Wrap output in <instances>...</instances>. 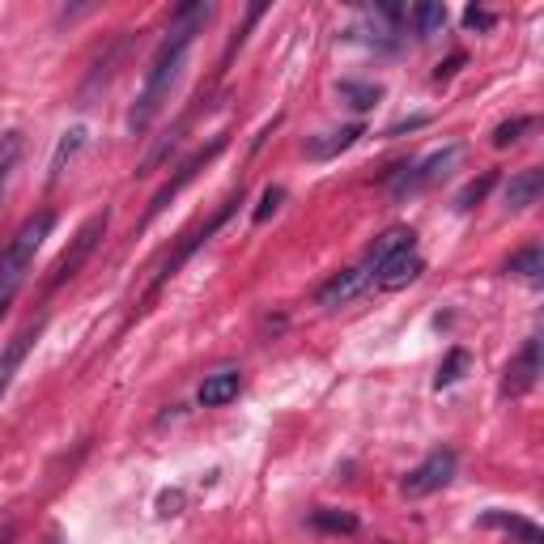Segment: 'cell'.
I'll list each match as a JSON object with an SVG mask.
<instances>
[{
    "mask_svg": "<svg viewBox=\"0 0 544 544\" xmlns=\"http://www.w3.org/2000/svg\"><path fill=\"white\" fill-rule=\"evenodd\" d=\"M221 149H226V136H213V141H209V145H204V149H196V153H192V158H187V162H183V166L175 170V179H170V183H162V187H158V196H153V200H149V213H145V221H149V217H158V213L166 209V204H170V200H175V196L183 192V187H187V183H192V179L200 175V166H209V162L217 158V153H221Z\"/></svg>",
    "mask_w": 544,
    "mask_h": 544,
    "instance_id": "52a82bcc",
    "label": "cell"
},
{
    "mask_svg": "<svg viewBox=\"0 0 544 544\" xmlns=\"http://www.w3.org/2000/svg\"><path fill=\"white\" fill-rule=\"evenodd\" d=\"M544 374V357H540V336H527L519 357L506 366V379H502V396H527Z\"/></svg>",
    "mask_w": 544,
    "mask_h": 544,
    "instance_id": "ba28073f",
    "label": "cell"
},
{
    "mask_svg": "<svg viewBox=\"0 0 544 544\" xmlns=\"http://www.w3.org/2000/svg\"><path fill=\"white\" fill-rule=\"evenodd\" d=\"M459 68H464V51H455V56L438 68V81H442V77H451V73H459Z\"/></svg>",
    "mask_w": 544,
    "mask_h": 544,
    "instance_id": "f1b7e54d",
    "label": "cell"
},
{
    "mask_svg": "<svg viewBox=\"0 0 544 544\" xmlns=\"http://www.w3.org/2000/svg\"><path fill=\"white\" fill-rule=\"evenodd\" d=\"M459 158H464V149L447 145V149H434L430 158H421L417 166H396V170L387 175V192L396 196V200L417 196V192H425V187H434L438 179H447L451 166H455Z\"/></svg>",
    "mask_w": 544,
    "mask_h": 544,
    "instance_id": "277c9868",
    "label": "cell"
},
{
    "mask_svg": "<svg viewBox=\"0 0 544 544\" xmlns=\"http://www.w3.org/2000/svg\"><path fill=\"white\" fill-rule=\"evenodd\" d=\"M234 209H238V196H230V200H226V204H221V209H217V213H213L209 221H204V226H200V230H192V234H187V238H183V247H179V251H175V255H170V260L162 264V272H158V281H153V285H149V294H153V289H162V285H166L170 277H175V272H179V268H183L187 260H192V255H196V251H200L204 243H209V238H213V234H217L221 226H226V221H230V213H234Z\"/></svg>",
    "mask_w": 544,
    "mask_h": 544,
    "instance_id": "8992f818",
    "label": "cell"
},
{
    "mask_svg": "<svg viewBox=\"0 0 544 544\" xmlns=\"http://www.w3.org/2000/svg\"><path fill=\"white\" fill-rule=\"evenodd\" d=\"M209 17H213L209 0H192V5H179V9H175L166 39L158 43V51H153V64H149V73H145L141 94H136L132 111H128V132L141 136V132L153 124V115L162 111V102L170 98V85H175L179 68H183V60H187V47L196 43V34L204 30V22H209Z\"/></svg>",
    "mask_w": 544,
    "mask_h": 544,
    "instance_id": "6da1fadb",
    "label": "cell"
},
{
    "mask_svg": "<svg viewBox=\"0 0 544 544\" xmlns=\"http://www.w3.org/2000/svg\"><path fill=\"white\" fill-rule=\"evenodd\" d=\"M238 387H243V379H238V370H217L209 374V379L200 383V404L204 408H221V404H230L238 396Z\"/></svg>",
    "mask_w": 544,
    "mask_h": 544,
    "instance_id": "9a60e30c",
    "label": "cell"
},
{
    "mask_svg": "<svg viewBox=\"0 0 544 544\" xmlns=\"http://www.w3.org/2000/svg\"><path fill=\"white\" fill-rule=\"evenodd\" d=\"M107 226H111V209H102V213H94L85 226L73 234V243H68L64 251H60V260L51 264V272H47V281H43V289L47 294H56L60 285H68L81 272V264L94 255V247L102 243V234H107Z\"/></svg>",
    "mask_w": 544,
    "mask_h": 544,
    "instance_id": "3957f363",
    "label": "cell"
},
{
    "mask_svg": "<svg viewBox=\"0 0 544 544\" xmlns=\"http://www.w3.org/2000/svg\"><path fill=\"white\" fill-rule=\"evenodd\" d=\"M481 527H502V532L515 536V544H544V532H540L532 519L506 515V510H485V515H481Z\"/></svg>",
    "mask_w": 544,
    "mask_h": 544,
    "instance_id": "5bb4252c",
    "label": "cell"
},
{
    "mask_svg": "<svg viewBox=\"0 0 544 544\" xmlns=\"http://www.w3.org/2000/svg\"><path fill=\"white\" fill-rule=\"evenodd\" d=\"M51 226H56V217H51L47 209L34 213L26 226L13 234V243L0 251V315L9 311V302L17 298V289L26 285L30 268H34V255H39V247H43V238L51 234Z\"/></svg>",
    "mask_w": 544,
    "mask_h": 544,
    "instance_id": "7a4b0ae2",
    "label": "cell"
},
{
    "mask_svg": "<svg viewBox=\"0 0 544 544\" xmlns=\"http://www.w3.org/2000/svg\"><path fill=\"white\" fill-rule=\"evenodd\" d=\"M362 132H366L362 124H349V128L328 132V136H319V141H311V145H306V153H311L315 162H328V158H336L340 149H349V145H353V141H357V136H362Z\"/></svg>",
    "mask_w": 544,
    "mask_h": 544,
    "instance_id": "2e32d148",
    "label": "cell"
},
{
    "mask_svg": "<svg viewBox=\"0 0 544 544\" xmlns=\"http://www.w3.org/2000/svg\"><path fill=\"white\" fill-rule=\"evenodd\" d=\"M183 506V493H162V515H179Z\"/></svg>",
    "mask_w": 544,
    "mask_h": 544,
    "instance_id": "f546056e",
    "label": "cell"
},
{
    "mask_svg": "<svg viewBox=\"0 0 544 544\" xmlns=\"http://www.w3.org/2000/svg\"><path fill=\"white\" fill-rule=\"evenodd\" d=\"M387 544H391V540H387Z\"/></svg>",
    "mask_w": 544,
    "mask_h": 544,
    "instance_id": "d6a6232c",
    "label": "cell"
},
{
    "mask_svg": "<svg viewBox=\"0 0 544 544\" xmlns=\"http://www.w3.org/2000/svg\"><path fill=\"white\" fill-rule=\"evenodd\" d=\"M404 247H417V234L413 230H408V226H391L387 234H379V238H374V247L366 251V277H374V272H379L387 260H391V255H396V251H404Z\"/></svg>",
    "mask_w": 544,
    "mask_h": 544,
    "instance_id": "8fae6325",
    "label": "cell"
},
{
    "mask_svg": "<svg viewBox=\"0 0 544 544\" xmlns=\"http://www.w3.org/2000/svg\"><path fill=\"white\" fill-rule=\"evenodd\" d=\"M311 523L319 527V532H345V536H353L357 532V519L349 515V510H332V506H319L315 515H311Z\"/></svg>",
    "mask_w": 544,
    "mask_h": 544,
    "instance_id": "44dd1931",
    "label": "cell"
},
{
    "mask_svg": "<svg viewBox=\"0 0 544 544\" xmlns=\"http://www.w3.org/2000/svg\"><path fill=\"white\" fill-rule=\"evenodd\" d=\"M85 136H90V132H85V128H68V132L60 136V145H56V153H51V170H47V179H51V183H56V179L64 175V166H68V162H73V158H77V153L85 149Z\"/></svg>",
    "mask_w": 544,
    "mask_h": 544,
    "instance_id": "e0dca14e",
    "label": "cell"
},
{
    "mask_svg": "<svg viewBox=\"0 0 544 544\" xmlns=\"http://www.w3.org/2000/svg\"><path fill=\"white\" fill-rule=\"evenodd\" d=\"M455 464H459L455 451H434V455H425L421 464L400 481V493H404V498H430V493H438L442 485H451Z\"/></svg>",
    "mask_w": 544,
    "mask_h": 544,
    "instance_id": "5b68a950",
    "label": "cell"
},
{
    "mask_svg": "<svg viewBox=\"0 0 544 544\" xmlns=\"http://www.w3.org/2000/svg\"><path fill=\"white\" fill-rule=\"evenodd\" d=\"M413 26H417V39H434V34L447 26V9H442L438 0H421L413 9Z\"/></svg>",
    "mask_w": 544,
    "mask_h": 544,
    "instance_id": "d6986e66",
    "label": "cell"
},
{
    "mask_svg": "<svg viewBox=\"0 0 544 544\" xmlns=\"http://www.w3.org/2000/svg\"><path fill=\"white\" fill-rule=\"evenodd\" d=\"M281 200H285V192H281V187H264V196H260V204H255V213H251V221H255V226H264V221H268L272 213L281 209Z\"/></svg>",
    "mask_w": 544,
    "mask_h": 544,
    "instance_id": "484cf974",
    "label": "cell"
},
{
    "mask_svg": "<svg viewBox=\"0 0 544 544\" xmlns=\"http://www.w3.org/2000/svg\"><path fill=\"white\" fill-rule=\"evenodd\" d=\"M17 158H22V132H5V136H0V196H5Z\"/></svg>",
    "mask_w": 544,
    "mask_h": 544,
    "instance_id": "603a6c76",
    "label": "cell"
},
{
    "mask_svg": "<svg viewBox=\"0 0 544 544\" xmlns=\"http://www.w3.org/2000/svg\"><path fill=\"white\" fill-rule=\"evenodd\" d=\"M366 281H370L366 268H345V272H336V277L319 289L315 302L323 306V311H336V306H345V302H353L357 294H362Z\"/></svg>",
    "mask_w": 544,
    "mask_h": 544,
    "instance_id": "30bf717a",
    "label": "cell"
},
{
    "mask_svg": "<svg viewBox=\"0 0 544 544\" xmlns=\"http://www.w3.org/2000/svg\"><path fill=\"white\" fill-rule=\"evenodd\" d=\"M540 119L536 115H519V119H506V124L493 128V149H506V145H519L527 132H536Z\"/></svg>",
    "mask_w": 544,
    "mask_h": 544,
    "instance_id": "ffe728a7",
    "label": "cell"
},
{
    "mask_svg": "<svg viewBox=\"0 0 544 544\" xmlns=\"http://www.w3.org/2000/svg\"><path fill=\"white\" fill-rule=\"evenodd\" d=\"M464 26H468V30H489V26H493V13H489V9H476V5H472V9L464 13Z\"/></svg>",
    "mask_w": 544,
    "mask_h": 544,
    "instance_id": "4316f807",
    "label": "cell"
},
{
    "mask_svg": "<svg viewBox=\"0 0 544 544\" xmlns=\"http://www.w3.org/2000/svg\"><path fill=\"white\" fill-rule=\"evenodd\" d=\"M421 272H425V260L417 255V247H404V251L391 255V260H387L379 272H374L370 281L379 285V289H404L408 281H417Z\"/></svg>",
    "mask_w": 544,
    "mask_h": 544,
    "instance_id": "9c48e42d",
    "label": "cell"
},
{
    "mask_svg": "<svg viewBox=\"0 0 544 544\" xmlns=\"http://www.w3.org/2000/svg\"><path fill=\"white\" fill-rule=\"evenodd\" d=\"M413 128H425V115H413V119H400V124H391L387 136H404V132H413Z\"/></svg>",
    "mask_w": 544,
    "mask_h": 544,
    "instance_id": "83f0119b",
    "label": "cell"
},
{
    "mask_svg": "<svg viewBox=\"0 0 544 544\" xmlns=\"http://www.w3.org/2000/svg\"><path fill=\"white\" fill-rule=\"evenodd\" d=\"M468 366H472V353H468V349H451V353H447V362L438 366V379H434V387L442 391V387L459 383V379H464V370H468Z\"/></svg>",
    "mask_w": 544,
    "mask_h": 544,
    "instance_id": "cb8c5ba5",
    "label": "cell"
},
{
    "mask_svg": "<svg viewBox=\"0 0 544 544\" xmlns=\"http://www.w3.org/2000/svg\"><path fill=\"white\" fill-rule=\"evenodd\" d=\"M13 540V527H5V532H0V544H9Z\"/></svg>",
    "mask_w": 544,
    "mask_h": 544,
    "instance_id": "4dcf8cb0",
    "label": "cell"
},
{
    "mask_svg": "<svg viewBox=\"0 0 544 544\" xmlns=\"http://www.w3.org/2000/svg\"><path fill=\"white\" fill-rule=\"evenodd\" d=\"M47 544H60V540H47Z\"/></svg>",
    "mask_w": 544,
    "mask_h": 544,
    "instance_id": "1f68e13d",
    "label": "cell"
},
{
    "mask_svg": "<svg viewBox=\"0 0 544 544\" xmlns=\"http://www.w3.org/2000/svg\"><path fill=\"white\" fill-rule=\"evenodd\" d=\"M493 183H498V175H493V170H485V175L481 179H472L468 187H464V192H459L455 196V209L459 213H468V209H476V204H481L489 192H493Z\"/></svg>",
    "mask_w": 544,
    "mask_h": 544,
    "instance_id": "d4e9b609",
    "label": "cell"
},
{
    "mask_svg": "<svg viewBox=\"0 0 544 544\" xmlns=\"http://www.w3.org/2000/svg\"><path fill=\"white\" fill-rule=\"evenodd\" d=\"M336 94H340V102H345V107H353V111H370L374 102L383 98V85H374V81H340Z\"/></svg>",
    "mask_w": 544,
    "mask_h": 544,
    "instance_id": "ac0fdd59",
    "label": "cell"
},
{
    "mask_svg": "<svg viewBox=\"0 0 544 544\" xmlns=\"http://www.w3.org/2000/svg\"><path fill=\"white\" fill-rule=\"evenodd\" d=\"M506 272H515V277H527V281H540V272H544V251H540V247H523L519 255H510V260H506Z\"/></svg>",
    "mask_w": 544,
    "mask_h": 544,
    "instance_id": "7402d4cb",
    "label": "cell"
},
{
    "mask_svg": "<svg viewBox=\"0 0 544 544\" xmlns=\"http://www.w3.org/2000/svg\"><path fill=\"white\" fill-rule=\"evenodd\" d=\"M43 332V323H26L22 332H17L9 345H5V353H0V396L9 391V383H13V374H17V366L26 362V353H30V345H34V336Z\"/></svg>",
    "mask_w": 544,
    "mask_h": 544,
    "instance_id": "7c38bea8",
    "label": "cell"
},
{
    "mask_svg": "<svg viewBox=\"0 0 544 544\" xmlns=\"http://www.w3.org/2000/svg\"><path fill=\"white\" fill-rule=\"evenodd\" d=\"M544 196V170H519L515 179L506 183V209H532V204Z\"/></svg>",
    "mask_w": 544,
    "mask_h": 544,
    "instance_id": "4fadbf2b",
    "label": "cell"
}]
</instances>
